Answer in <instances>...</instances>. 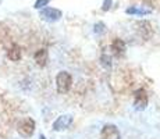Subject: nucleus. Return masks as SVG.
Wrapping results in <instances>:
<instances>
[{
    "label": "nucleus",
    "mask_w": 160,
    "mask_h": 139,
    "mask_svg": "<svg viewBox=\"0 0 160 139\" xmlns=\"http://www.w3.org/2000/svg\"><path fill=\"white\" fill-rule=\"evenodd\" d=\"M56 86L58 93H67L72 86V75L67 71H60L56 77Z\"/></svg>",
    "instance_id": "nucleus-1"
},
{
    "label": "nucleus",
    "mask_w": 160,
    "mask_h": 139,
    "mask_svg": "<svg viewBox=\"0 0 160 139\" xmlns=\"http://www.w3.org/2000/svg\"><path fill=\"white\" fill-rule=\"evenodd\" d=\"M17 131H18V134H20L22 138L32 137L33 132H35V121H33L32 118H29V117L22 118L20 122H18Z\"/></svg>",
    "instance_id": "nucleus-2"
},
{
    "label": "nucleus",
    "mask_w": 160,
    "mask_h": 139,
    "mask_svg": "<svg viewBox=\"0 0 160 139\" xmlns=\"http://www.w3.org/2000/svg\"><path fill=\"white\" fill-rule=\"evenodd\" d=\"M74 118L70 114H63V116L57 117L56 121L53 122V129L54 131H66L72 125Z\"/></svg>",
    "instance_id": "nucleus-3"
},
{
    "label": "nucleus",
    "mask_w": 160,
    "mask_h": 139,
    "mask_svg": "<svg viewBox=\"0 0 160 139\" xmlns=\"http://www.w3.org/2000/svg\"><path fill=\"white\" fill-rule=\"evenodd\" d=\"M148 106V93L145 89H138L134 93V107L138 110H143Z\"/></svg>",
    "instance_id": "nucleus-4"
},
{
    "label": "nucleus",
    "mask_w": 160,
    "mask_h": 139,
    "mask_svg": "<svg viewBox=\"0 0 160 139\" xmlns=\"http://www.w3.org/2000/svg\"><path fill=\"white\" fill-rule=\"evenodd\" d=\"M120 138H121L120 131L114 124H106L102 128L100 139H120Z\"/></svg>",
    "instance_id": "nucleus-5"
},
{
    "label": "nucleus",
    "mask_w": 160,
    "mask_h": 139,
    "mask_svg": "<svg viewBox=\"0 0 160 139\" xmlns=\"http://www.w3.org/2000/svg\"><path fill=\"white\" fill-rule=\"evenodd\" d=\"M61 15H63V13H61L60 10H57V8H53V7H48V8H45V10L41 11L42 20L48 21V22H54V21H58L61 18Z\"/></svg>",
    "instance_id": "nucleus-6"
},
{
    "label": "nucleus",
    "mask_w": 160,
    "mask_h": 139,
    "mask_svg": "<svg viewBox=\"0 0 160 139\" xmlns=\"http://www.w3.org/2000/svg\"><path fill=\"white\" fill-rule=\"evenodd\" d=\"M138 32H139V35L142 36L143 39H150L153 36L152 24L148 22V21H141V22L138 24Z\"/></svg>",
    "instance_id": "nucleus-7"
},
{
    "label": "nucleus",
    "mask_w": 160,
    "mask_h": 139,
    "mask_svg": "<svg viewBox=\"0 0 160 139\" xmlns=\"http://www.w3.org/2000/svg\"><path fill=\"white\" fill-rule=\"evenodd\" d=\"M33 58H35L36 64H38L39 67H45L46 64H48V60H49L48 50H46V49H39V50L35 53V56H33Z\"/></svg>",
    "instance_id": "nucleus-8"
},
{
    "label": "nucleus",
    "mask_w": 160,
    "mask_h": 139,
    "mask_svg": "<svg viewBox=\"0 0 160 139\" xmlns=\"http://www.w3.org/2000/svg\"><path fill=\"white\" fill-rule=\"evenodd\" d=\"M112 50L114 54H122L125 50H127V46H125L124 41H121V39H116L114 42L112 43Z\"/></svg>",
    "instance_id": "nucleus-9"
},
{
    "label": "nucleus",
    "mask_w": 160,
    "mask_h": 139,
    "mask_svg": "<svg viewBox=\"0 0 160 139\" xmlns=\"http://www.w3.org/2000/svg\"><path fill=\"white\" fill-rule=\"evenodd\" d=\"M7 57L10 58L11 61H18L21 58V49H20V46H17V45H13L10 49H8V52H7Z\"/></svg>",
    "instance_id": "nucleus-10"
},
{
    "label": "nucleus",
    "mask_w": 160,
    "mask_h": 139,
    "mask_svg": "<svg viewBox=\"0 0 160 139\" xmlns=\"http://www.w3.org/2000/svg\"><path fill=\"white\" fill-rule=\"evenodd\" d=\"M127 14H131V15H146L150 13V10H145V8H138V7H130L125 10Z\"/></svg>",
    "instance_id": "nucleus-11"
},
{
    "label": "nucleus",
    "mask_w": 160,
    "mask_h": 139,
    "mask_svg": "<svg viewBox=\"0 0 160 139\" xmlns=\"http://www.w3.org/2000/svg\"><path fill=\"white\" fill-rule=\"evenodd\" d=\"M100 63H102V66L104 68H110V67H112V58H110V56L103 54L102 57H100Z\"/></svg>",
    "instance_id": "nucleus-12"
},
{
    "label": "nucleus",
    "mask_w": 160,
    "mask_h": 139,
    "mask_svg": "<svg viewBox=\"0 0 160 139\" xmlns=\"http://www.w3.org/2000/svg\"><path fill=\"white\" fill-rule=\"evenodd\" d=\"M93 31H95V33H104V31H106V25H104L103 22H98V24H95V27H93Z\"/></svg>",
    "instance_id": "nucleus-13"
},
{
    "label": "nucleus",
    "mask_w": 160,
    "mask_h": 139,
    "mask_svg": "<svg viewBox=\"0 0 160 139\" xmlns=\"http://www.w3.org/2000/svg\"><path fill=\"white\" fill-rule=\"evenodd\" d=\"M49 3V0H36L35 2V8H42Z\"/></svg>",
    "instance_id": "nucleus-14"
},
{
    "label": "nucleus",
    "mask_w": 160,
    "mask_h": 139,
    "mask_svg": "<svg viewBox=\"0 0 160 139\" xmlns=\"http://www.w3.org/2000/svg\"><path fill=\"white\" fill-rule=\"evenodd\" d=\"M110 7H112V0H104L102 8L104 11H107V10H110Z\"/></svg>",
    "instance_id": "nucleus-15"
},
{
    "label": "nucleus",
    "mask_w": 160,
    "mask_h": 139,
    "mask_svg": "<svg viewBox=\"0 0 160 139\" xmlns=\"http://www.w3.org/2000/svg\"><path fill=\"white\" fill-rule=\"evenodd\" d=\"M41 139H45V137H43V135H41Z\"/></svg>",
    "instance_id": "nucleus-16"
}]
</instances>
